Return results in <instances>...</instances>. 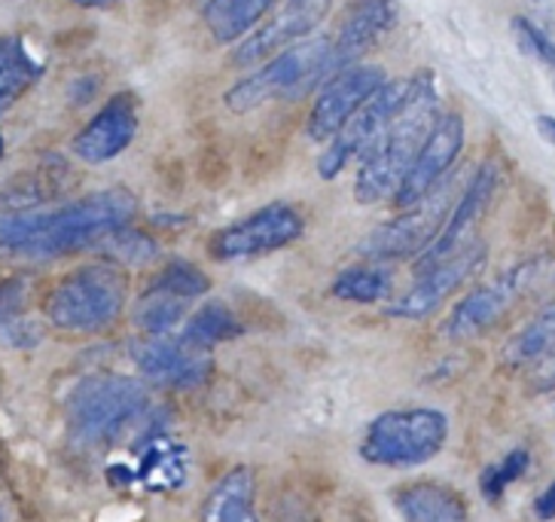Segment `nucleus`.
<instances>
[{
    "mask_svg": "<svg viewBox=\"0 0 555 522\" xmlns=\"http://www.w3.org/2000/svg\"><path fill=\"white\" fill-rule=\"evenodd\" d=\"M138 202L129 190H99L55 212H13L0 217V251L52 260L70 251L104 242L111 232L129 227Z\"/></svg>",
    "mask_w": 555,
    "mask_h": 522,
    "instance_id": "1",
    "label": "nucleus"
},
{
    "mask_svg": "<svg viewBox=\"0 0 555 522\" xmlns=\"http://www.w3.org/2000/svg\"><path fill=\"white\" fill-rule=\"evenodd\" d=\"M437 126V92L430 77L412 80V92L403 111L393 116V123L382 131L373 148L360 160L354 199L360 205H376L382 199H393L403 187L415 156L425 148L427 135Z\"/></svg>",
    "mask_w": 555,
    "mask_h": 522,
    "instance_id": "2",
    "label": "nucleus"
},
{
    "mask_svg": "<svg viewBox=\"0 0 555 522\" xmlns=\"http://www.w3.org/2000/svg\"><path fill=\"white\" fill-rule=\"evenodd\" d=\"M150 404L144 382L131 375H89L67 397V428L82 446L116 441Z\"/></svg>",
    "mask_w": 555,
    "mask_h": 522,
    "instance_id": "3",
    "label": "nucleus"
},
{
    "mask_svg": "<svg viewBox=\"0 0 555 522\" xmlns=\"http://www.w3.org/2000/svg\"><path fill=\"white\" fill-rule=\"evenodd\" d=\"M446 441L449 419L440 409H388L366 424L360 458L376 468H418L440 456Z\"/></svg>",
    "mask_w": 555,
    "mask_h": 522,
    "instance_id": "4",
    "label": "nucleus"
},
{
    "mask_svg": "<svg viewBox=\"0 0 555 522\" xmlns=\"http://www.w3.org/2000/svg\"><path fill=\"white\" fill-rule=\"evenodd\" d=\"M129 284L111 263H89L62 278L50 294L47 318L62 330L92 333L111 327L126 309Z\"/></svg>",
    "mask_w": 555,
    "mask_h": 522,
    "instance_id": "5",
    "label": "nucleus"
},
{
    "mask_svg": "<svg viewBox=\"0 0 555 522\" xmlns=\"http://www.w3.org/2000/svg\"><path fill=\"white\" fill-rule=\"evenodd\" d=\"M333 62V43L327 37L299 40L291 50L278 52L269 65L235 82L227 92V107L232 114H247L272 99H296L314 89L330 74Z\"/></svg>",
    "mask_w": 555,
    "mask_h": 522,
    "instance_id": "6",
    "label": "nucleus"
},
{
    "mask_svg": "<svg viewBox=\"0 0 555 522\" xmlns=\"http://www.w3.org/2000/svg\"><path fill=\"white\" fill-rule=\"evenodd\" d=\"M452 183H437L418 205L406 208L403 217L370 232L358 245L360 257L366 260H397V257H412L425 254L427 247L437 242V235L446 227V217L452 214Z\"/></svg>",
    "mask_w": 555,
    "mask_h": 522,
    "instance_id": "7",
    "label": "nucleus"
},
{
    "mask_svg": "<svg viewBox=\"0 0 555 522\" xmlns=\"http://www.w3.org/2000/svg\"><path fill=\"white\" fill-rule=\"evenodd\" d=\"M538 276L540 263H522L513 272L498 278L494 284H482V288L470 291L452 309L449 321L442 327L446 340H452V343H470L476 336L489 333L498 321H504L506 311L513 309L525 294L534 291Z\"/></svg>",
    "mask_w": 555,
    "mask_h": 522,
    "instance_id": "8",
    "label": "nucleus"
},
{
    "mask_svg": "<svg viewBox=\"0 0 555 522\" xmlns=\"http://www.w3.org/2000/svg\"><path fill=\"white\" fill-rule=\"evenodd\" d=\"M409 92H412V80L385 82L376 96L345 123L339 135L330 141L327 150L318 160V175L324 180H333L354 156H363L366 150L373 148L382 138V131L393 123V116L403 111Z\"/></svg>",
    "mask_w": 555,
    "mask_h": 522,
    "instance_id": "9",
    "label": "nucleus"
},
{
    "mask_svg": "<svg viewBox=\"0 0 555 522\" xmlns=\"http://www.w3.org/2000/svg\"><path fill=\"white\" fill-rule=\"evenodd\" d=\"M302 235V214L291 205H266L245 220L220 229L211 239V254L217 260H247L287 247Z\"/></svg>",
    "mask_w": 555,
    "mask_h": 522,
    "instance_id": "10",
    "label": "nucleus"
},
{
    "mask_svg": "<svg viewBox=\"0 0 555 522\" xmlns=\"http://www.w3.org/2000/svg\"><path fill=\"white\" fill-rule=\"evenodd\" d=\"M382 86H385L382 67L354 65L339 71V74L318 92V101H314V107H311V138H314V141H333L345 123L358 114L360 107L373 99Z\"/></svg>",
    "mask_w": 555,
    "mask_h": 522,
    "instance_id": "11",
    "label": "nucleus"
},
{
    "mask_svg": "<svg viewBox=\"0 0 555 522\" xmlns=\"http://www.w3.org/2000/svg\"><path fill=\"white\" fill-rule=\"evenodd\" d=\"M482 263H486V247L482 245L457 251L455 257H449L440 266L422 272L406 294L400 296V300H393L391 306H388V315L391 318H403V321H425V318H430L434 311L440 309L449 296H455L457 288H464L482 269Z\"/></svg>",
    "mask_w": 555,
    "mask_h": 522,
    "instance_id": "12",
    "label": "nucleus"
},
{
    "mask_svg": "<svg viewBox=\"0 0 555 522\" xmlns=\"http://www.w3.org/2000/svg\"><path fill=\"white\" fill-rule=\"evenodd\" d=\"M330 3L333 0H287L266 25L247 34L242 47H235L232 65L254 67L266 62V59H272L284 47L291 50V43L306 40L327 18Z\"/></svg>",
    "mask_w": 555,
    "mask_h": 522,
    "instance_id": "13",
    "label": "nucleus"
},
{
    "mask_svg": "<svg viewBox=\"0 0 555 522\" xmlns=\"http://www.w3.org/2000/svg\"><path fill=\"white\" fill-rule=\"evenodd\" d=\"M131 360L153 385H163V389H196L211 373V352L190 345L183 336L134 340Z\"/></svg>",
    "mask_w": 555,
    "mask_h": 522,
    "instance_id": "14",
    "label": "nucleus"
},
{
    "mask_svg": "<svg viewBox=\"0 0 555 522\" xmlns=\"http://www.w3.org/2000/svg\"><path fill=\"white\" fill-rule=\"evenodd\" d=\"M494 190H498V165L486 163L474 175L470 187L464 190V196L455 202V208L449 214L446 227L437 235V242L427 247L425 254H418V260H415V272L418 276L427 272V269H434V266H440L442 260L455 257L457 251H464V245L474 235V229L479 227L482 214L489 212Z\"/></svg>",
    "mask_w": 555,
    "mask_h": 522,
    "instance_id": "15",
    "label": "nucleus"
},
{
    "mask_svg": "<svg viewBox=\"0 0 555 522\" xmlns=\"http://www.w3.org/2000/svg\"><path fill=\"white\" fill-rule=\"evenodd\" d=\"M461 144H464V123L457 114L437 116V126L427 135L425 148L415 156V163L409 168L403 187L397 190V208H412L418 205L422 199L446 178V171L452 168V163L461 153Z\"/></svg>",
    "mask_w": 555,
    "mask_h": 522,
    "instance_id": "16",
    "label": "nucleus"
},
{
    "mask_svg": "<svg viewBox=\"0 0 555 522\" xmlns=\"http://www.w3.org/2000/svg\"><path fill=\"white\" fill-rule=\"evenodd\" d=\"M134 135H138V107L129 92H119L74 138V153L89 165L111 163L129 148Z\"/></svg>",
    "mask_w": 555,
    "mask_h": 522,
    "instance_id": "17",
    "label": "nucleus"
},
{
    "mask_svg": "<svg viewBox=\"0 0 555 522\" xmlns=\"http://www.w3.org/2000/svg\"><path fill=\"white\" fill-rule=\"evenodd\" d=\"M397 25V7L391 0H358L345 13L343 31L333 43V62L330 74H339L345 67H354L360 55L376 47L385 34Z\"/></svg>",
    "mask_w": 555,
    "mask_h": 522,
    "instance_id": "18",
    "label": "nucleus"
},
{
    "mask_svg": "<svg viewBox=\"0 0 555 522\" xmlns=\"http://www.w3.org/2000/svg\"><path fill=\"white\" fill-rule=\"evenodd\" d=\"M393 507L403 522H467V501L442 483H406L393 492Z\"/></svg>",
    "mask_w": 555,
    "mask_h": 522,
    "instance_id": "19",
    "label": "nucleus"
},
{
    "mask_svg": "<svg viewBox=\"0 0 555 522\" xmlns=\"http://www.w3.org/2000/svg\"><path fill=\"white\" fill-rule=\"evenodd\" d=\"M198 522H260L257 520V480L250 468H232L208 492Z\"/></svg>",
    "mask_w": 555,
    "mask_h": 522,
    "instance_id": "20",
    "label": "nucleus"
},
{
    "mask_svg": "<svg viewBox=\"0 0 555 522\" xmlns=\"http://www.w3.org/2000/svg\"><path fill=\"white\" fill-rule=\"evenodd\" d=\"M275 0H208L205 3V25L217 43H235L247 31L257 28Z\"/></svg>",
    "mask_w": 555,
    "mask_h": 522,
    "instance_id": "21",
    "label": "nucleus"
},
{
    "mask_svg": "<svg viewBox=\"0 0 555 522\" xmlns=\"http://www.w3.org/2000/svg\"><path fill=\"white\" fill-rule=\"evenodd\" d=\"M40 80V65L16 37H0V116L16 104L34 82Z\"/></svg>",
    "mask_w": 555,
    "mask_h": 522,
    "instance_id": "22",
    "label": "nucleus"
},
{
    "mask_svg": "<svg viewBox=\"0 0 555 522\" xmlns=\"http://www.w3.org/2000/svg\"><path fill=\"white\" fill-rule=\"evenodd\" d=\"M550 352H555V300L546 309H540L519 333H513V340L504 345V364L528 367L546 358Z\"/></svg>",
    "mask_w": 555,
    "mask_h": 522,
    "instance_id": "23",
    "label": "nucleus"
},
{
    "mask_svg": "<svg viewBox=\"0 0 555 522\" xmlns=\"http://www.w3.org/2000/svg\"><path fill=\"white\" fill-rule=\"evenodd\" d=\"M242 333V324H238V318L232 315L227 303H220V300H208L205 306L198 311L190 315V321L183 327V340L190 345H196V348H205V352H211L214 345L227 343V340H235Z\"/></svg>",
    "mask_w": 555,
    "mask_h": 522,
    "instance_id": "24",
    "label": "nucleus"
},
{
    "mask_svg": "<svg viewBox=\"0 0 555 522\" xmlns=\"http://www.w3.org/2000/svg\"><path fill=\"white\" fill-rule=\"evenodd\" d=\"M138 473L150 489H175L186 480V449L178 443L153 441L144 449Z\"/></svg>",
    "mask_w": 555,
    "mask_h": 522,
    "instance_id": "25",
    "label": "nucleus"
},
{
    "mask_svg": "<svg viewBox=\"0 0 555 522\" xmlns=\"http://www.w3.org/2000/svg\"><path fill=\"white\" fill-rule=\"evenodd\" d=\"M183 318H186V300L153 291V288L134 306V324L147 336H168Z\"/></svg>",
    "mask_w": 555,
    "mask_h": 522,
    "instance_id": "26",
    "label": "nucleus"
},
{
    "mask_svg": "<svg viewBox=\"0 0 555 522\" xmlns=\"http://www.w3.org/2000/svg\"><path fill=\"white\" fill-rule=\"evenodd\" d=\"M391 294V278L385 276L376 266H358V269H345L343 276L333 281V296L345 303H360L370 306Z\"/></svg>",
    "mask_w": 555,
    "mask_h": 522,
    "instance_id": "27",
    "label": "nucleus"
},
{
    "mask_svg": "<svg viewBox=\"0 0 555 522\" xmlns=\"http://www.w3.org/2000/svg\"><path fill=\"white\" fill-rule=\"evenodd\" d=\"M153 291L180 296V300H196V296L211 291V281H208V276H205L202 269H196L193 263L175 260V263H168L163 272L156 276V281H153Z\"/></svg>",
    "mask_w": 555,
    "mask_h": 522,
    "instance_id": "28",
    "label": "nucleus"
},
{
    "mask_svg": "<svg viewBox=\"0 0 555 522\" xmlns=\"http://www.w3.org/2000/svg\"><path fill=\"white\" fill-rule=\"evenodd\" d=\"M528 449H513L509 456L501 458L498 464H489L486 471H482V476H479V489H482V498L486 501H501L504 498V492L509 483H516L519 476H522L525 471H528Z\"/></svg>",
    "mask_w": 555,
    "mask_h": 522,
    "instance_id": "29",
    "label": "nucleus"
},
{
    "mask_svg": "<svg viewBox=\"0 0 555 522\" xmlns=\"http://www.w3.org/2000/svg\"><path fill=\"white\" fill-rule=\"evenodd\" d=\"M104 251H107L116 263H126V266H147V263L159 254V247H156V242H153L150 235L129 227L111 232V235L104 239Z\"/></svg>",
    "mask_w": 555,
    "mask_h": 522,
    "instance_id": "30",
    "label": "nucleus"
},
{
    "mask_svg": "<svg viewBox=\"0 0 555 522\" xmlns=\"http://www.w3.org/2000/svg\"><path fill=\"white\" fill-rule=\"evenodd\" d=\"M513 37H516L519 50L528 52V55H534V59H540L543 65H555V40L540 31L531 18H525V16L513 18Z\"/></svg>",
    "mask_w": 555,
    "mask_h": 522,
    "instance_id": "31",
    "label": "nucleus"
},
{
    "mask_svg": "<svg viewBox=\"0 0 555 522\" xmlns=\"http://www.w3.org/2000/svg\"><path fill=\"white\" fill-rule=\"evenodd\" d=\"M25 296H28V284H25L22 276L3 278L0 281V324L18 318V311L25 306Z\"/></svg>",
    "mask_w": 555,
    "mask_h": 522,
    "instance_id": "32",
    "label": "nucleus"
},
{
    "mask_svg": "<svg viewBox=\"0 0 555 522\" xmlns=\"http://www.w3.org/2000/svg\"><path fill=\"white\" fill-rule=\"evenodd\" d=\"M0 340L7 345H13V348H31V345L43 340V333H40V327L34 324V321L28 324V321L13 318V321H3L0 324Z\"/></svg>",
    "mask_w": 555,
    "mask_h": 522,
    "instance_id": "33",
    "label": "nucleus"
},
{
    "mask_svg": "<svg viewBox=\"0 0 555 522\" xmlns=\"http://www.w3.org/2000/svg\"><path fill=\"white\" fill-rule=\"evenodd\" d=\"M531 382L538 392H553L555 389V352H550L546 358H540L534 364V373H531Z\"/></svg>",
    "mask_w": 555,
    "mask_h": 522,
    "instance_id": "34",
    "label": "nucleus"
},
{
    "mask_svg": "<svg viewBox=\"0 0 555 522\" xmlns=\"http://www.w3.org/2000/svg\"><path fill=\"white\" fill-rule=\"evenodd\" d=\"M534 513H538L540 522L555 520V480L546 486V489L540 492V498L534 501Z\"/></svg>",
    "mask_w": 555,
    "mask_h": 522,
    "instance_id": "35",
    "label": "nucleus"
},
{
    "mask_svg": "<svg viewBox=\"0 0 555 522\" xmlns=\"http://www.w3.org/2000/svg\"><path fill=\"white\" fill-rule=\"evenodd\" d=\"M538 131L550 144H555V116H538Z\"/></svg>",
    "mask_w": 555,
    "mask_h": 522,
    "instance_id": "36",
    "label": "nucleus"
},
{
    "mask_svg": "<svg viewBox=\"0 0 555 522\" xmlns=\"http://www.w3.org/2000/svg\"><path fill=\"white\" fill-rule=\"evenodd\" d=\"M0 156H3V138H0Z\"/></svg>",
    "mask_w": 555,
    "mask_h": 522,
    "instance_id": "37",
    "label": "nucleus"
},
{
    "mask_svg": "<svg viewBox=\"0 0 555 522\" xmlns=\"http://www.w3.org/2000/svg\"><path fill=\"white\" fill-rule=\"evenodd\" d=\"M534 3H543V0H534Z\"/></svg>",
    "mask_w": 555,
    "mask_h": 522,
    "instance_id": "38",
    "label": "nucleus"
}]
</instances>
